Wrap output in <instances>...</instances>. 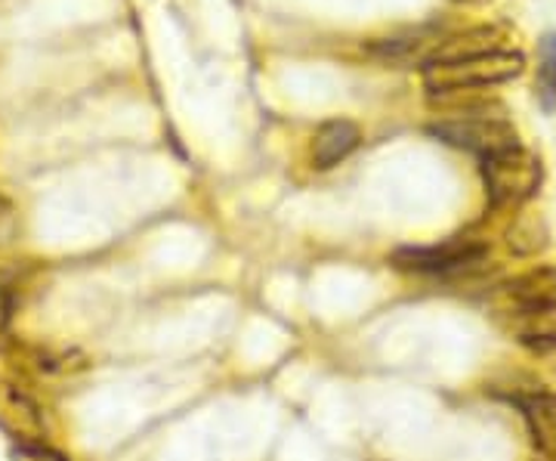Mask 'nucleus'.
Returning a JSON list of instances; mask_svg holds the SVG:
<instances>
[{
    "mask_svg": "<svg viewBox=\"0 0 556 461\" xmlns=\"http://www.w3.org/2000/svg\"><path fill=\"white\" fill-rule=\"evenodd\" d=\"M522 72H526V57L510 47V50L470 57V60L427 65L424 68V87H427V97L460 94V90H489V87L519 78Z\"/></svg>",
    "mask_w": 556,
    "mask_h": 461,
    "instance_id": "nucleus-1",
    "label": "nucleus"
},
{
    "mask_svg": "<svg viewBox=\"0 0 556 461\" xmlns=\"http://www.w3.org/2000/svg\"><path fill=\"white\" fill-rule=\"evenodd\" d=\"M479 167H482V180H485L492 208L522 204L526 199H532L541 186V177H544L541 159L532 155L526 146L479 161Z\"/></svg>",
    "mask_w": 556,
    "mask_h": 461,
    "instance_id": "nucleus-2",
    "label": "nucleus"
},
{
    "mask_svg": "<svg viewBox=\"0 0 556 461\" xmlns=\"http://www.w3.org/2000/svg\"><path fill=\"white\" fill-rule=\"evenodd\" d=\"M393 266L402 273L420 276H448V273H473L489 261V248L477 239H448L442 245H405L393 251Z\"/></svg>",
    "mask_w": 556,
    "mask_h": 461,
    "instance_id": "nucleus-3",
    "label": "nucleus"
},
{
    "mask_svg": "<svg viewBox=\"0 0 556 461\" xmlns=\"http://www.w3.org/2000/svg\"><path fill=\"white\" fill-rule=\"evenodd\" d=\"M507 40H510V32L504 25H470L460 32H445L433 47V53L424 62V68L437 65V62L470 60V57L495 53V50H510Z\"/></svg>",
    "mask_w": 556,
    "mask_h": 461,
    "instance_id": "nucleus-4",
    "label": "nucleus"
},
{
    "mask_svg": "<svg viewBox=\"0 0 556 461\" xmlns=\"http://www.w3.org/2000/svg\"><path fill=\"white\" fill-rule=\"evenodd\" d=\"M0 431H7L20 446H35L47 437L40 406L13 384H0Z\"/></svg>",
    "mask_w": 556,
    "mask_h": 461,
    "instance_id": "nucleus-5",
    "label": "nucleus"
},
{
    "mask_svg": "<svg viewBox=\"0 0 556 461\" xmlns=\"http://www.w3.org/2000/svg\"><path fill=\"white\" fill-rule=\"evenodd\" d=\"M362 142V130L356 121L331 119L325 121L313 137V167L331 171L340 161H346Z\"/></svg>",
    "mask_w": 556,
    "mask_h": 461,
    "instance_id": "nucleus-6",
    "label": "nucleus"
},
{
    "mask_svg": "<svg viewBox=\"0 0 556 461\" xmlns=\"http://www.w3.org/2000/svg\"><path fill=\"white\" fill-rule=\"evenodd\" d=\"M510 298L519 303V310L526 316H544V313H554L556 310V270L551 266H538L526 276L507 285Z\"/></svg>",
    "mask_w": 556,
    "mask_h": 461,
    "instance_id": "nucleus-7",
    "label": "nucleus"
},
{
    "mask_svg": "<svg viewBox=\"0 0 556 461\" xmlns=\"http://www.w3.org/2000/svg\"><path fill=\"white\" fill-rule=\"evenodd\" d=\"M517 406L522 409V419L529 424V434L541 452L556 456V394L538 390L529 397H517Z\"/></svg>",
    "mask_w": 556,
    "mask_h": 461,
    "instance_id": "nucleus-8",
    "label": "nucleus"
},
{
    "mask_svg": "<svg viewBox=\"0 0 556 461\" xmlns=\"http://www.w3.org/2000/svg\"><path fill=\"white\" fill-rule=\"evenodd\" d=\"M535 100L547 115H554L556 112V32H547V35H541V38H538Z\"/></svg>",
    "mask_w": 556,
    "mask_h": 461,
    "instance_id": "nucleus-9",
    "label": "nucleus"
},
{
    "mask_svg": "<svg viewBox=\"0 0 556 461\" xmlns=\"http://www.w3.org/2000/svg\"><path fill=\"white\" fill-rule=\"evenodd\" d=\"M547 241H551L547 223L541 221L538 214H522V217H517V223H514L510 233H507V245H510L517 254H522V258H526V254L544 251Z\"/></svg>",
    "mask_w": 556,
    "mask_h": 461,
    "instance_id": "nucleus-10",
    "label": "nucleus"
},
{
    "mask_svg": "<svg viewBox=\"0 0 556 461\" xmlns=\"http://www.w3.org/2000/svg\"><path fill=\"white\" fill-rule=\"evenodd\" d=\"M519 341L526 344L532 353H554L556 332L554 328H532V332H519Z\"/></svg>",
    "mask_w": 556,
    "mask_h": 461,
    "instance_id": "nucleus-11",
    "label": "nucleus"
},
{
    "mask_svg": "<svg viewBox=\"0 0 556 461\" xmlns=\"http://www.w3.org/2000/svg\"><path fill=\"white\" fill-rule=\"evenodd\" d=\"M16 461H68L60 456L56 449H50L47 443H35V446H20L16 449Z\"/></svg>",
    "mask_w": 556,
    "mask_h": 461,
    "instance_id": "nucleus-12",
    "label": "nucleus"
},
{
    "mask_svg": "<svg viewBox=\"0 0 556 461\" xmlns=\"http://www.w3.org/2000/svg\"><path fill=\"white\" fill-rule=\"evenodd\" d=\"M10 236H13V208L0 196V245L10 241Z\"/></svg>",
    "mask_w": 556,
    "mask_h": 461,
    "instance_id": "nucleus-13",
    "label": "nucleus"
},
{
    "mask_svg": "<svg viewBox=\"0 0 556 461\" xmlns=\"http://www.w3.org/2000/svg\"><path fill=\"white\" fill-rule=\"evenodd\" d=\"M457 3H473V0H457Z\"/></svg>",
    "mask_w": 556,
    "mask_h": 461,
    "instance_id": "nucleus-14",
    "label": "nucleus"
}]
</instances>
